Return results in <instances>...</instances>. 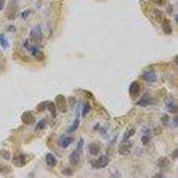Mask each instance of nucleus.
<instances>
[{"label":"nucleus","mask_w":178,"mask_h":178,"mask_svg":"<svg viewBox=\"0 0 178 178\" xmlns=\"http://www.w3.org/2000/svg\"><path fill=\"white\" fill-rule=\"evenodd\" d=\"M83 147H84V140L81 138L78 142L77 147L74 149V151L70 154V156L69 158V163L71 166H76L78 164V162L81 159Z\"/></svg>","instance_id":"nucleus-1"},{"label":"nucleus","mask_w":178,"mask_h":178,"mask_svg":"<svg viewBox=\"0 0 178 178\" xmlns=\"http://www.w3.org/2000/svg\"><path fill=\"white\" fill-rule=\"evenodd\" d=\"M157 2L159 3V5H162V3H163V0H157Z\"/></svg>","instance_id":"nucleus-33"},{"label":"nucleus","mask_w":178,"mask_h":178,"mask_svg":"<svg viewBox=\"0 0 178 178\" xmlns=\"http://www.w3.org/2000/svg\"><path fill=\"white\" fill-rule=\"evenodd\" d=\"M43 37V30L40 25H36L33 27L30 32V41L33 43H38L41 41Z\"/></svg>","instance_id":"nucleus-2"},{"label":"nucleus","mask_w":178,"mask_h":178,"mask_svg":"<svg viewBox=\"0 0 178 178\" xmlns=\"http://www.w3.org/2000/svg\"><path fill=\"white\" fill-rule=\"evenodd\" d=\"M88 149H89L90 154H91V155H93V156L97 155V154L99 153V151H100V150H101L100 146L98 144H91L89 145Z\"/></svg>","instance_id":"nucleus-14"},{"label":"nucleus","mask_w":178,"mask_h":178,"mask_svg":"<svg viewBox=\"0 0 178 178\" xmlns=\"http://www.w3.org/2000/svg\"><path fill=\"white\" fill-rule=\"evenodd\" d=\"M142 78L145 81L151 82V83H153L157 80V75L153 70H146L145 72H144V74L142 75Z\"/></svg>","instance_id":"nucleus-8"},{"label":"nucleus","mask_w":178,"mask_h":178,"mask_svg":"<svg viewBox=\"0 0 178 178\" xmlns=\"http://www.w3.org/2000/svg\"><path fill=\"white\" fill-rule=\"evenodd\" d=\"M168 164V159H167V158L160 159H159V167H161V168L166 167V166H167Z\"/></svg>","instance_id":"nucleus-24"},{"label":"nucleus","mask_w":178,"mask_h":178,"mask_svg":"<svg viewBox=\"0 0 178 178\" xmlns=\"http://www.w3.org/2000/svg\"><path fill=\"white\" fill-rule=\"evenodd\" d=\"M12 163H13V165L16 168H22L27 164V159H26L25 155H23V154L20 153V154H17V155H15L13 158Z\"/></svg>","instance_id":"nucleus-5"},{"label":"nucleus","mask_w":178,"mask_h":178,"mask_svg":"<svg viewBox=\"0 0 178 178\" xmlns=\"http://www.w3.org/2000/svg\"><path fill=\"white\" fill-rule=\"evenodd\" d=\"M45 162L49 167H55L57 164V159L51 153H47L45 156Z\"/></svg>","instance_id":"nucleus-12"},{"label":"nucleus","mask_w":178,"mask_h":178,"mask_svg":"<svg viewBox=\"0 0 178 178\" xmlns=\"http://www.w3.org/2000/svg\"><path fill=\"white\" fill-rule=\"evenodd\" d=\"M155 14H156V17L158 18V21H160L161 20H164L163 18V14L161 13V12L159 10H155ZM156 18V19H157Z\"/></svg>","instance_id":"nucleus-25"},{"label":"nucleus","mask_w":178,"mask_h":178,"mask_svg":"<svg viewBox=\"0 0 178 178\" xmlns=\"http://www.w3.org/2000/svg\"><path fill=\"white\" fill-rule=\"evenodd\" d=\"M47 109H48V111H50V113L52 114L53 118H55L56 117V111H57V108L54 102H47Z\"/></svg>","instance_id":"nucleus-15"},{"label":"nucleus","mask_w":178,"mask_h":178,"mask_svg":"<svg viewBox=\"0 0 178 178\" xmlns=\"http://www.w3.org/2000/svg\"><path fill=\"white\" fill-rule=\"evenodd\" d=\"M132 150V142H130L128 139L127 140H123V142L120 144V146L118 148V152L120 155H127Z\"/></svg>","instance_id":"nucleus-4"},{"label":"nucleus","mask_w":178,"mask_h":178,"mask_svg":"<svg viewBox=\"0 0 178 178\" xmlns=\"http://www.w3.org/2000/svg\"><path fill=\"white\" fill-rule=\"evenodd\" d=\"M31 53H32V55L37 59L38 62H43L45 60V54L42 51H40L38 47H34V48L31 50Z\"/></svg>","instance_id":"nucleus-10"},{"label":"nucleus","mask_w":178,"mask_h":178,"mask_svg":"<svg viewBox=\"0 0 178 178\" xmlns=\"http://www.w3.org/2000/svg\"><path fill=\"white\" fill-rule=\"evenodd\" d=\"M149 141H150V136L148 135H144V136L142 137V142L144 144H147Z\"/></svg>","instance_id":"nucleus-26"},{"label":"nucleus","mask_w":178,"mask_h":178,"mask_svg":"<svg viewBox=\"0 0 178 178\" xmlns=\"http://www.w3.org/2000/svg\"><path fill=\"white\" fill-rule=\"evenodd\" d=\"M74 142V139L71 137H64V139L62 140L61 142V146L63 148H67L70 144H72Z\"/></svg>","instance_id":"nucleus-17"},{"label":"nucleus","mask_w":178,"mask_h":178,"mask_svg":"<svg viewBox=\"0 0 178 178\" xmlns=\"http://www.w3.org/2000/svg\"><path fill=\"white\" fill-rule=\"evenodd\" d=\"M5 6V0H0V11L4 10Z\"/></svg>","instance_id":"nucleus-28"},{"label":"nucleus","mask_w":178,"mask_h":178,"mask_svg":"<svg viewBox=\"0 0 178 178\" xmlns=\"http://www.w3.org/2000/svg\"><path fill=\"white\" fill-rule=\"evenodd\" d=\"M140 91H141V87H140L139 83L137 81L132 82V84L130 85V87H129V93H130V96H131L132 97H136V96H139Z\"/></svg>","instance_id":"nucleus-7"},{"label":"nucleus","mask_w":178,"mask_h":178,"mask_svg":"<svg viewBox=\"0 0 178 178\" xmlns=\"http://www.w3.org/2000/svg\"><path fill=\"white\" fill-rule=\"evenodd\" d=\"M109 163H110L109 157L103 155V156H101L93 165L96 168H104L105 167H107V166L109 165Z\"/></svg>","instance_id":"nucleus-6"},{"label":"nucleus","mask_w":178,"mask_h":178,"mask_svg":"<svg viewBox=\"0 0 178 178\" xmlns=\"http://www.w3.org/2000/svg\"><path fill=\"white\" fill-rule=\"evenodd\" d=\"M46 106H47V102H46L39 103V104H38V106L37 107V110H38V111H39V112L44 111L45 110V108H46Z\"/></svg>","instance_id":"nucleus-22"},{"label":"nucleus","mask_w":178,"mask_h":178,"mask_svg":"<svg viewBox=\"0 0 178 178\" xmlns=\"http://www.w3.org/2000/svg\"><path fill=\"white\" fill-rule=\"evenodd\" d=\"M162 120H163V122H168V120H169V118H168V115H164L163 117H162Z\"/></svg>","instance_id":"nucleus-30"},{"label":"nucleus","mask_w":178,"mask_h":178,"mask_svg":"<svg viewBox=\"0 0 178 178\" xmlns=\"http://www.w3.org/2000/svg\"><path fill=\"white\" fill-rule=\"evenodd\" d=\"M55 106L56 108L63 113H65L68 111V104L66 102V98L63 94H58L55 97Z\"/></svg>","instance_id":"nucleus-3"},{"label":"nucleus","mask_w":178,"mask_h":178,"mask_svg":"<svg viewBox=\"0 0 178 178\" xmlns=\"http://www.w3.org/2000/svg\"><path fill=\"white\" fill-rule=\"evenodd\" d=\"M0 45H1V46L5 49L8 48V46H9V43H8L7 39L5 38V35L2 33H0Z\"/></svg>","instance_id":"nucleus-18"},{"label":"nucleus","mask_w":178,"mask_h":178,"mask_svg":"<svg viewBox=\"0 0 178 178\" xmlns=\"http://www.w3.org/2000/svg\"><path fill=\"white\" fill-rule=\"evenodd\" d=\"M175 126H177V118H175Z\"/></svg>","instance_id":"nucleus-35"},{"label":"nucleus","mask_w":178,"mask_h":178,"mask_svg":"<svg viewBox=\"0 0 178 178\" xmlns=\"http://www.w3.org/2000/svg\"><path fill=\"white\" fill-rule=\"evenodd\" d=\"M8 30H13V31H15V28H14L13 26H10V27L8 28Z\"/></svg>","instance_id":"nucleus-32"},{"label":"nucleus","mask_w":178,"mask_h":178,"mask_svg":"<svg viewBox=\"0 0 178 178\" xmlns=\"http://www.w3.org/2000/svg\"><path fill=\"white\" fill-rule=\"evenodd\" d=\"M63 173L66 175H72V171H70L69 169H65V170L63 171Z\"/></svg>","instance_id":"nucleus-29"},{"label":"nucleus","mask_w":178,"mask_h":178,"mask_svg":"<svg viewBox=\"0 0 178 178\" xmlns=\"http://www.w3.org/2000/svg\"><path fill=\"white\" fill-rule=\"evenodd\" d=\"M30 10H25V11L21 14V17H22V19L26 20V19L28 18V16L30 15Z\"/></svg>","instance_id":"nucleus-27"},{"label":"nucleus","mask_w":178,"mask_h":178,"mask_svg":"<svg viewBox=\"0 0 178 178\" xmlns=\"http://www.w3.org/2000/svg\"><path fill=\"white\" fill-rule=\"evenodd\" d=\"M90 110H91L90 104H89L88 102H86V104H85V106H84V108H83V111H82V116H83V118H85V117L87 115V113L89 112Z\"/></svg>","instance_id":"nucleus-19"},{"label":"nucleus","mask_w":178,"mask_h":178,"mask_svg":"<svg viewBox=\"0 0 178 178\" xmlns=\"http://www.w3.org/2000/svg\"><path fill=\"white\" fill-rule=\"evenodd\" d=\"M135 129H131V130H129V131H127V132L125 134L123 140H127V139H129L130 137H131V136L135 134Z\"/></svg>","instance_id":"nucleus-23"},{"label":"nucleus","mask_w":178,"mask_h":178,"mask_svg":"<svg viewBox=\"0 0 178 178\" xmlns=\"http://www.w3.org/2000/svg\"><path fill=\"white\" fill-rule=\"evenodd\" d=\"M177 149H175V151H174V152H173V156H174V159H175L176 158H177Z\"/></svg>","instance_id":"nucleus-31"},{"label":"nucleus","mask_w":178,"mask_h":178,"mask_svg":"<svg viewBox=\"0 0 178 178\" xmlns=\"http://www.w3.org/2000/svg\"><path fill=\"white\" fill-rule=\"evenodd\" d=\"M21 120L24 124H30L34 120V116L30 111H25L22 113Z\"/></svg>","instance_id":"nucleus-9"},{"label":"nucleus","mask_w":178,"mask_h":178,"mask_svg":"<svg viewBox=\"0 0 178 178\" xmlns=\"http://www.w3.org/2000/svg\"><path fill=\"white\" fill-rule=\"evenodd\" d=\"M45 125H46V122H45V120H40L38 123V125L36 126V130H42L43 128H45Z\"/></svg>","instance_id":"nucleus-20"},{"label":"nucleus","mask_w":178,"mask_h":178,"mask_svg":"<svg viewBox=\"0 0 178 178\" xmlns=\"http://www.w3.org/2000/svg\"><path fill=\"white\" fill-rule=\"evenodd\" d=\"M79 118H77L76 120H74V122L72 123V125H71L69 128H68V133H73V132H75L76 130L78 128V126H79Z\"/></svg>","instance_id":"nucleus-16"},{"label":"nucleus","mask_w":178,"mask_h":178,"mask_svg":"<svg viewBox=\"0 0 178 178\" xmlns=\"http://www.w3.org/2000/svg\"><path fill=\"white\" fill-rule=\"evenodd\" d=\"M12 1H13L14 4H17L19 2V0H12Z\"/></svg>","instance_id":"nucleus-34"},{"label":"nucleus","mask_w":178,"mask_h":178,"mask_svg":"<svg viewBox=\"0 0 178 178\" xmlns=\"http://www.w3.org/2000/svg\"><path fill=\"white\" fill-rule=\"evenodd\" d=\"M162 30L166 33V34H171L173 30H172V27L170 25V22L168 20H163V22H162Z\"/></svg>","instance_id":"nucleus-13"},{"label":"nucleus","mask_w":178,"mask_h":178,"mask_svg":"<svg viewBox=\"0 0 178 178\" xmlns=\"http://www.w3.org/2000/svg\"><path fill=\"white\" fill-rule=\"evenodd\" d=\"M151 103H152V100L150 97L149 94H145L144 96H142V99H140L137 102V105H140V106H142V107H146L148 105H151Z\"/></svg>","instance_id":"nucleus-11"},{"label":"nucleus","mask_w":178,"mask_h":178,"mask_svg":"<svg viewBox=\"0 0 178 178\" xmlns=\"http://www.w3.org/2000/svg\"><path fill=\"white\" fill-rule=\"evenodd\" d=\"M0 154H1V156H2L5 160H9V159H11V155H10L9 151H5V150L0 151Z\"/></svg>","instance_id":"nucleus-21"}]
</instances>
